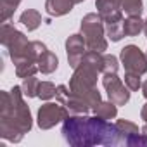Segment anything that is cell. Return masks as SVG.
<instances>
[{"instance_id": "obj_1", "label": "cell", "mask_w": 147, "mask_h": 147, "mask_svg": "<svg viewBox=\"0 0 147 147\" xmlns=\"http://www.w3.org/2000/svg\"><path fill=\"white\" fill-rule=\"evenodd\" d=\"M62 137L73 147L123 144L116 123L113 125L100 116H67L62 121Z\"/></svg>"}, {"instance_id": "obj_2", "label": "cell", "mask_w": 147, "mask_h": 147, "mask_svg": "<svg viewBox=\"0 0 147 147\" xmlns=\"http://www.w3.org/2000/svg\"><path fill=\"white\" fill-rule=\"evenodd\" d=\"M23 88L12 87L11 92H0V137L9 142H21L33 126L30 107L23 99Z\"/></svg>"}, {"instance_id": "obj_3", "label": "cell", "mask_w": 147, "mask_h": 147, "mask_svg": "<svg viewBox=\"0 0 147 147\" xmlns=\"http://www.w3.org/2000/svg\"><path fill=\"white\" fill-rule=\"evenodd\" d=\"M0 42L9 50V55L16 66L24 64V62L38 64L40 54L47 49V45L38 40L30 42L24 33H21L9 23H4L2 28H0Z\"/></svg>"}, {"instance_id": "obj_4", "label": "cell", "mask_w": 147, "mask_h": 147, "mask_svg": "<svg viewBox=\"0 0 147 147\" xmlns=\"http://www.w3.org/2000/svg\"><path fill=\"white\" fill-rule=\"evenodd\" d=\"M82 35L85 38V43H87L88 50H97V52L107 50L104 21L99 14L90 12L82 19Z\"/></svg>"}, {"instance_id": "obj_5", "label": "cell", "mask_w": 147, "mask_h": 147, "mask_svg": "<svg viewBox=\"0 0 147 147\" xmlns=\"http://www.w3.org/2000/svg\"><path fill=\"white\" fill-rule=\"evenodd\" d=\"M69 116V109L64 104H55V102H47L43 106H40L38 113H36V123L42 130H50L52 126H55L57 123L64 121Z\"/></svg>"}, {"instance_id": "obj_6", "label": "cell", "mask_w": 147, "mask_h": 147, "mask_svg": "<svg viewBox=\"0 0 147 147\" xmlns=\"http://www.w3.org/2000/svg\"><path fill=\"white\" fill-rule=\"evenodd\" d=\"M119 59H121V64L125 66V71L137 73V75L147 73V54H144L137 45L123 47Z\"/></svg>"}, {"instance_id": "obj_7", "label": "cell", "mask_w": 147, "mask_h": 147, "mask_svg": "<svg viewBox=\"0 0 147 147\" xmlns=\"http://www.w3.org/2000/svg\"><path fill=\"white\" fill-rule=\"evenodd\" d=\"M102 85L107 92V97L111 102H114L116 106H125L130 100V88L121 82V78L116 73H107L102 78Z\"/></svg>"}, {"instance_id": "obj_8", "label": "cell", "mask_w": 147, "mask_h": 147, "mask_svg": "<svg viewBox=\"0 0 147 147\" xmlns=\"http://www.w3.org/2000/svg\"><path fill=\"white\" fill-rule=\"evenodd\" d=\"M116 126H118V131L123 138V144L126 145H147V137L138 131V126L128 119H118L116 121Z\"/></svg>"}, {"instance_id": "obj_9", "label": "cell", "mask_w": 147, "mask_h": 147, "mask_svg": "<svg viewBox=\"0 0 147 147\" xmlns=\"http://www.w3.org/2000/svg\"><path fill=\"white\" fill-rule=\"evenodd\" d=\"M87 49V43H85V38L82 33H76V35H71L67 40H66V52H67V62L69 66L75 69L80 66L83 55H85V50Z\"/></svg>"}, {"instance_id": "obj_10", "label": "cell", "mask_w": 147, "mask_h": 147, "mask_svg": "<svg viewBox=\"0 0 147 147\" xmlns=\"http://www.w3.org/2000/svg\"><path fill=\"white\" fill-rule=\"evenodd\" d=\"M97 14L102 18V21L107 23H116L123 21V9H121V0H97L95 2Z\"/></svg>"}, {"instance_id": "obj_11", "label": "cell", "mask_w": 147, "mask_h": 147, "mask_svg": "<svg viewBox=\"0 0 147 147\" xmlns=\"http://www.w3.org/2000/svg\"><path fill=\"white\" fill-rule=\"evenodd\" d=\"M75 7V2L73 0H47L45 2V11L49 16H55V18H61V16H66L73 11Z\"/></svg>"}, {"instance_id": "obj_12", "label": "cell", "mask_w": 147, "mask_h": 147, "mask_svg": "<svg viewBox=\"0 0 147 147\" xmlns=\"http://www.w3.org/2000/svg\"><path fill=\"white\" fill-rule=\"evenodd\" d=\"M59 66V59L55 54H52L49 49H45L40 57H38V69L40 73H43V75H50V73H54Z\"/></svg>"}, {"instance_id": "obj_13", "label": "cell", "mask_w": 147, "mask_h": 147, "mask_svg": "<svg viewBox=\"0 0 147 147\" xmlns=\"http://www.w3.org/2000/svg\"><path fill=\"white\" fill-rule=\"evenodd\" d=\"M92 113L95 116L104 118V119H114L118 116V106L114 102H111V100H107V102L106 100H100L97 106L92 107Z\"/></svg>"}, {"instance_id": "obj_14", "label": "cell", "mask_w": 147, "mask_h": 147, "mask_svg": "<svg viewBox=\"0 0 147 147\" xmlns=\"http://www.w3.org/2000/svg\"><path fill=\"white\" fill-rule=\"evenodd\" d=\"M19 23H21L24 28H28V31H35V30L42 24V14H40L38 11H35V9H28V11H24V12L21 14Z\"/></svg>"}, {"instance_id": "obj_15", "label": "cell", "mask_w": 147, "mask_h": 147, "mask_svg": "<svg viewBox=\"0 0 147 147\" xmlns=\"http://www.w3.org/2000/svg\"><path fill=\"white\" fill-rule=\"evenodd\" d=\"M145 21L140 19V16H128L123 21V30H125V36H137L140 31H144Z\"/></svg>"}, {"instance_id": "obj_16", "label": "cell", "mask_w": 147, "mask_h": 147, "mask_svg": "<svg viewBox=\"0 0 147 147\" xmlns=\"http://www.w3.org/2000/svg\"><path fill=\"white\" fill-rule=\"evenodd\" d=\"M21 4V0H0V21L7 23L12 16L18 5Z\"/></svg>"}, {"instance_id": "obj_17", "label": "cell", "mask_w": 147, "mask_h": 147, "mask_svg": "<svg viewBox=\"0 0 147 147\" xmlns=\"http://www.w3.org/2000/svg\"><path fill=\"white\" fill-rule=\"evenodd\" d=\"M21 88H23V94H24L26 97H30V99H33V97H38L40 82H38V78H35V76L23 78V85H21Z\"/></svg>"}, {"instance_id": "obj_18", "label": "cell", "mask_w": 147, "mask_h": 147, "mask_svg": "<svg viewBox=\"0 0 147 147\" xmlns=\"http://www.w3.org/2000/svg\"><path fill=\"white\" fill-rule=\"evenodd\" d=\"M106 35L109 36L111 42H119L125 36V30H123V21H116V23H107L106 24Z\"/></svg>"}, {"instance_id": "obj_19", "label": "cell", "mask_w": 147, "mask_h": 147, "mask_svg": "<svg viewBox=\"0 0 147 147\" xmlns=\"http://www.w3.org/2000/svg\"><path fill=\"white\" fill-rule=\"evenodd\" d=\"M121 9L128 16H140L142 14V0H121Z\"/></svg>"}, {"instance_id": "obj_20", "label": "cell", "mask_w": 147, "mask_h": 147, "mask_svg": "<svg viewBox=\"0 0 147 147\" xmlns=\"http://www.w3.org/2000/svg\"><path fill=\"white\" fill-rule=\"evenodd\" d=\"M36 71H40V69H38V64H35V62H24V64L16 66V76H18V78L35 76Z\"/></svg>"}, {"instance_id": "obj_21", "label": "cell", "mask_w": 147, "mask_h": 147, "mask_svg": "<svg viewBox=\"0 0 147 147\" xmlns=\"http://www.w3.org/2000/svg\"><path fill=\"white\" fill-rule=\"evenodd\" d=\"M57 87L52 82H40V90H38V97L42 100H50L52 97H55Z\"/></svg>"}, {"instance_id": "obj_22", "label": "cell", "mask_w": 147, "mask_h": 147, "mask_svg": "<svg viewBox=\"0 0 147 147\" xmlns=\"http://www.w3.org/2000/svg\"><path fill=\"white\" fill-rule=\"evenodd\" d=\"M119 69V62L113 54H104V64H102V73L107 75V73H118Z\"/></svg>"}, {"instance_id": "obj_23", "label": "cell", "mask_w": 147, "mask_h": 147, "mask_svg": "<svg viewBox=\"0 0 147 147\" xmlns=\"http://www.w3.org/2000/svg\"><path fill=\"white\" fill-rule=\"evenodd\" d=\"M125 85H126L131 92H137L138 88H142V80H140V75L126 71V73H125Z\"/></svg>"}, {"instance_id": "obj_24", "label": "cell", "mask_w": 147, "mask_h": 147, "mask_svg": "<svg viewBox=\"0 0 147 147\" xmlns=\"http://www.w3.org/2000/svg\"><path fill=\"white\" fill-rule=\"evenodd\" d=\"M140 118H142V119L145 121V125H147V104L142 107V111H140Z\"/></svg>"}, {"instance_id": "obj_25", "label": "cell", "mask_w": 147, "mask_h": 147, "mask_svg": "<svg viewBox=\"0 0 147 147\" xmlns=\"http://www.w3.org/2000/svg\"><path fill=\"white\" fill-rule=\"evenodd\" d=\"M142 94H144V97L147 99V82H144V83H142Z\"/></svg>"}, {"instance_id": "obj_26", "label": "cell", "mask_w": 147, "mask_h": 147, "mask_svg": "<svg viewBox=\"0 0 147 147\" xmlns=\"http://www.w3.org/2000/svg\"><path fill=\"white\" fill-rule=\"evenodd\" d=\"M142 133H144V135H145V137H147V125H145V126H144V128H142Z\"/></svg>"}, {"instance_id": "obj_27", "label": "cell", "mask_w": 147, "mask_h": 147, "mask_svg": "<svg viewBox=\"0 0 147 147\" xmlns=\"http://www.w3.org/2000/svg\"><path fill=\"white\" fill-rule=\"evenodd\" d=\"M144 33H145V36H147V19H145V26H144Z\"/></svg>"}, {"instance_id": "obj_28", "label": "cell", "mask_w": 147, "mask_h": 147, "mask_svg": "<svg viewBox=\"0 0 147 147\" xmlns=\"http://www.w3.org/2000/svg\"><path fill=\"white\" fill-rule=\"evenodd\" d=\"M75 4H82V2H85V0H73Z\"/></svg>"}]
</instances>
